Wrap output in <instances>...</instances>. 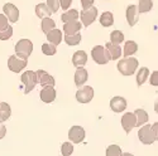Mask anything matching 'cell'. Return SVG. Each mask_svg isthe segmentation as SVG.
I'll return each instance as SVG.
<instances>
[{
  "label": "cell",
  "mask_w": 158,
  "mask_h": 156,
  "mask_svg": "<svg viewBox=\"0 0 158 156\" xmlns=\"http://www.w3.org/2000/svg\"><path fill=\"white\" fill-rule=\"evenodd\" d=\"M116 68L119 69V72L123 76H131V74H134V72L138 68V59L130 58V57H125L124 59L119 60Z\"/></svg>",
  "instance_id": "6da1fadb"
},
{
  "label": "cell",
  "mask_w": 158,
  "mask_h": 156,
  "mask_svg": "<svg viewBox=\"0 0 158 156\" xmlns=\"http://www.w3.org/2000/svg\"><path fill=\"white\" fill-rule=\"evenodd\" d=\"M32 50H33V43L29 39H20L15 44V53H17V57L19 58L28 59L29 56L32 54Z\"/></svg>",
  "instance_id": "7a4b0ae2"
},
{
  "label": "cell",
  "mask_w": 158,
  "mask_h": 156,
  "mask_svg": "<svg viewBox=\"0 0 158 156\" xmlns=\"http://www.w3.org/2000/svg\"><path fill=\"white\" fill-rule=\"evenodd\" d=\"M91 57L95 60V63L98 64H106L109 60H111L109 52L106 50V48L102 45H96L91 50Z\"/></svg>",
  "instance_id": "3957f363"
},
{
  "label": "cell",
  "mask_w": 158,
  "mask_h": 156,
  "mask_svg": "<svg viewBox=\"0 0 158 156\" xmlns=\"http://www.w3.org/2000/svg\"><path fill=\"white\" fill-rule=\"evenodd\" d=\"M20 80H22V83L24 86V93L28 95L32 89H34V87L37 84V74L33 71H25L22 74Z\"/></svg>",
  "instance_id": "277c9868"
},
{
  "label": "cell",
  "mask_w": 158,
  "mask_h": 156,
  "mask_svg": "<svg viewBox=\"0 0 158 156\" xmlns=\"http://www.w3.org/2000/svg\"><path fill=\"white\" fill-rule=\"evenodd\" d=\"M96 17H98V8H95V6H91L89 9H84L80 13L82 25L86 28H89V25H91L96 20Z\"/></svg>",
  "instance_id": "5b68a950"
},
{
  "label": "cell",
  "mask_w": 158,
  "mask_h": 156,
  "mask_svg": "<svg viewBox=\"0 0 158 156\" xmlns=\"http://www.w3.org/2000/svg\"><path fill=\"white\" fill-rule=\"evenodd\" d=\"M8 67H9V69L11 72L19 73L22 69H24L25 67H27V59L19 58L17 56H11L8 59Z\"/></svg>",
  "instance_id": "8992f818"
},
{
  "label": "cell",
  "mask_w": 158,
  "mask_h": 156,
  "mask_svg": "<svg viewBox=\"0 0 158 156\" xmlns=\"http://www.w3.org/2000/svg\"><path fill=\"white\" fill-rule=\"evenodd\" d=\"M138 137H139L140 142L144 144V145H151L156 141L154 136H153V132H152V128H151L149 125H146V126H143V127L139 128Z\"/></svg>",
  "instance_id": "52a82bcc"
},
{
  "label": "cell",
  "mask_w": 158,
  "mask_h": 156,
  "mask_svg": "<svg viewBox=\"0 0 158 156\" xmlns=\"http://www.w3.org/2000/svg\"><path fill=\"white\" fill-rule=\"evenodd\" d=\"M94 97V89L90 86H85L76 92V99L80 103H89Z\"/></svg>",
  "instance_id": "ba28073f"
},
{
  "label": "cell",
  "mask_w": 158,
  "mask_h": 156,
  "mask_svg": "<svg viewBox=\"0 0 158 156\" xmlns=\"http://www.w3.org/2000/svg\"><path fill=\"white\" fill-rule=\"evenodd\" d=\"M3 11H4V14H5V17L8 18L9 21H11V23H17L18 21V19H19V10H18V8L14 4H11V3L4 4Z\"/></svg>",
  "instance_id": "9c48e42d"
},
{
  "label": "cell",
  "mask_w": 158,
  "mask_h": 156,
  "mask_svg": "<svg viewBox=\"0 0 158 156\" xmlns=\"http://www.w3.org/2000/svg\"><path fill=\"white\" fill-rule=\"evenodd\" d=\"M69 138L73 144H80L85 138V130L81 126H72L69 131Z\"/></svg>",
  "instance_id": "30bf717a"
},
{
  "label": "cell",
  "mask_w": 158,
  "mask_h": 156,
  "mask_svg": "<svg viewBox=\"0 0 158 156\" xmlns=\"http://www.w3.org/2000/svg\"><path fill=\"white\" fill-rule=\"evenodd\" d=\"M35 74H37V83H39L42 87H44V86H55V83H56L55 78L52 77L51 74H48L46 71L38 69L35 72Z\"/></svg>",
  "instance_id": "8fae6325"
},
{
  "label": "cell",
  "mask_w": 158,
  "mask_h": 156,
  "mask_svg": "<svg viewBox=\"0 0 158 156\" xmlns=\"http://www.w3.org/2000/svg\"><path fill=\"white\" fill-rule=\"evenodd\" d=\"M135 123H137V119H135V115L134 113L128 112V113H125L122 117V126L125 130L127 134H129L131 130L135 127Z\"/></svg>",
  "instance_id": "7c38bea8"
},
{
  "label": "cell",
  "mask_w": 158,
  "mask_h": 156,
  "mask_svg": "<svg viewBox=\"0 0 158 156\" xmlns=\"http://www.w3.org/2000/svg\"><path fill=\"white\" fill-rule=\"evenodd\" d=\"M39 96L44 103H51L56 99V89L53 88V86H44Z\"/></svg>",
  "instance_id": "4fadbf2b"
},
{
  "label": "cell",
  "mask_w": 158,
  "mask_h": 156,
  "mask_svg": "<svg viewBox=\"0 0 158 156\" xmlns=\"http://www.w3.org/2000/svg\"><path fill=\"white\" fill-rule=\"evenodd\" d=\"M82 28V23H80L78 20H72V21H67V23H64L63 25V32L66 34H76V33H80Z\"/></svg>",
  "instance_id": "5bb4252c"
},
{
  "label": "cell",
  "mask_w": 158,
  "mask_h": 156,
  "mask_svg": "<svg viewBox=\"0 0 158 156\" xmlns=\"http://www.w3.org/2000/svg\"><path fill=\"white\" fill-rule=\"evenodd\" d=\"M110 107L114 112L116 113H119V112H123L125 108H127V101L125 98L123 97H119V96H116L114 98H111L110 101Z\"/></svg>",
  "instance_id": "9a60e30c"
},
{
  "label": "cell",
  "mask_w": 158,
  "mask_h": 156,
  "mask_svg": "<svg viewBox=\"0 0 158 156\" xmlns=\"http://www.w3.org/2000/svg\"><path fill=\"white\" fill-rule=\"evenodd\" d=\"M127 21L129 27H134L138 23V8L137 5H129L127 8Z\"/></svg>",
  "instance_id": "2e32d148"
},
{
  "label": "cell",
  "mask_w": 158,
  "mask_h": 156,
  "mask_svg": "<svg viewBox=\"0 0 158 156\" xmlns=\"http://www.w3.org/2000/svg\"><path fill=\"white\" fill-rule=\"evenodd\" d=\"M87 63V54L84 50H77L76 53L72 56V64L77 68V67H84Z\"/></svg>",
  "instance_id": "e0dca14e"
},
{
  "label": "cell",
  "mask_w": 158,
  "mask_h": 156,
  "mask_svg": "<svg viewBox=\"0 0 158 156\" xmlns=\"http://www.w3.org/2000/svg\"><path fill=\"white\" fill-rule=\"evenodd\" d=\"M105 48H106V50L109 52L111 60L119 59V58L122 57V53H123V52H122L120 45H118V44H113L111 42H108L106 44H105Z\"/></svg>",
  "instance_id": "ac0fdd59"
},
{
  "label": "cell",
  "mask_w": 158,
  "mask_h": 156,
  "mask_svg": "<svg viewBox=\"0 0 158 156\" xmlns=\"http://www.w3.org/2000/svg\"><path fill=\"white\" fill-rule=\"evenodd\" d=\"M87 77H89V73L84 67H77V71L75 73V84L77 87L84 86V83L87 81Z\"/></svg>",
  "instance_id": "d6986e66"
},
{
  "label": "cell",
  "mask_w": 158,
  "mask_h": 156,
  "mask_svg": "<svg viewBox=\"0 0 158 156\" xmlns=\"http://www.w3.org/2000/svg\"><path fill=\"white\" fill-rule=\"evenodd\" d=\"M47 39H48V42L52 43V44H55V45H58L61 42H62V32L60 29H52L47 33Z\"/></svg>",
  "instance_id": "ffe728a7"
},
{
  "label": "cell",
  "mask_w": 158,
  "mask_h": 156,
  "mask_svg": "<svg viewBox=\"0 0 158 156\" xmlns=\"http://www.w3.org/2000/svg\"><path fill=\"white\" fill-rule=\"evenodd\" d=\"M53 13H52L49 10V8L47 6V4H38L35 5V15L39 18V19H42V18H46V17H51Z\"/></svg>",
  "instance_id": "44dd1931"
},
{
  "label": "cell",
  "mask_w": 158,
  "mask_h": 156,
  "mask_svg": "<svg viewBox=\"0 0 158 156\" xmlns=\"http://www.w3.org/2000/svg\"><path fill=\"white\" fill-rule=\"evenodd\" d=\"M100 24L105 28H109L114 24V15L111 11H104L102 14L100 15Z\"/></svg>",
  "instance_id": "7402d4cb"
},
{
  "label": "cell",
  "mask_w": 158,
  "mask_h": 156,
  "mask_svg": "<svg viewBox=\"0 0 158 156\" xmlns=\"http://www.w3.org/2000/svg\"><path fill=\"white\" fill-rule=\"evenodd\" d=\"M123 49H124V50H123L122 54H123L124 57H130V56H133L134 53H137L138 45H137V43L133 42V41H128V42H125V45H124Z\"/></svg>",
  "instance_id": "603a6c76"
},
{
  "label": "cell",
  "mask_w": 158,
  "mask_h": 156,
  "mask_svg": "<svg viewBox=\"0 0 158 156\" xmlns=\"http://www.w3.org/2000/svg\"><path fill=\"white\" fill-rule=\"evenodd\" d=\"M11 115V108L6 102H0V122H4L9 120Z\"/></svg>",
  "instance_id": "cb8c5ba5"
},
{
  "label": "cell",
  "mask_w": 158,
  "mask_h": 156,
  "mask_svg": "<svg viewBox=\"0 0 158 156\" xmlns=\"http://www.w3.org/2000/svg\"><path fill=\"white\" fill-rule=\"evenodd\" d=\"M134 115H135V119H137V123H135L137 127L143 126L144 123L148 121V113L144 111V110H142V108L135 110V111H134Z\"/></svg>",
  "instance_id": "d4e9b609"
},
{
  "label": "cell",
  "mask_w": 158,
  "mask_h": 156,
  "mask_svg": "<svg viewBox=\"0 0 158 156\" xmlns=\"http://www.w3.org/2000/svg\"><path fill=\"white\" fill-rule=\"evenodd\" d=\"M61 19L63 23L72 21V20H78V11L76 9H69V11H64L61 15Z\"/></svg>",
  "instance_id": "484cf974"
},
{
  "label": "cell",
  "mask_w": 158,
  "mask_h": 156,
  "mask_svg": "<svg viewBox=\"0 0 158 156\" xmlns=\"http://www.w3.org/2000/svg\"><path fill=\"white\" fill-rule=\"evenodd\" d=\"M41 27H42L43 33L47 34L49 30L56 28V23H55L53 19H51L49 17H46V18H42V25H41Z\"/></svg>",
  "instance_id": "4316f807"
},
{
  "label": "cell",
  "mask_w": 158,
  "mask_h": 156,
  "mask_svg": "<svg viewBox=\"0 0 158 156\" xmlns=\"http://www.w3.org/2000/svg\"><path fill=\"white\" fill-rule=\"evenodd\" d=\"M64 42H66V44H67V45H71V47L80 44V42H81V34H80V33L71 34V35L66 34V37H64Z\"/></svg>",
  "instance_id": "83f0119b"
},
{
  "label": "cell",
  "mask_w": 158,
  "mask_h": 156,
  "mask_svg": "<svg viewBox=\"0 0 158 156\" xmlns=\"http://www.w3.org/2000/svg\"><path fill=\"white\" fill-rule=\"evenodd\" d=\"M149 77V69L147 67H142L137 74V84L138 86H142L144 82H146L148 80Z\"/></svg>",
  "instance_id": "f1b7e54d"
},
{
  "label": "cell",
  "mask_w": 158,
  "mask_h": 156,
  "mask_svg": "<svg viewBox=\"0 0 158 156\" xmlns=\"http://www.w3.org/2000/svg\"><path fill=\"white\" fill-rule=\"evenodd\" d=\"M137 8L138 13H148L153 8V2L152 0H139V5Z\"/></svg>",
  "instance_id": "f546056e"
},
{
  "label": "cell",
  "mask_w": 158,
  "mask_h": 156,
  "mask_svg": "<svg viewBox=\"0 0 158 156\" xmlns=\"http://www.w3.org/2000/svg\"><path fill=\"white\" fill-rule=\"evenodd\" d=\"M110 42H111L113 44L120 45V43L124 42V34H123V32H120V30H114V32H111V34H110Z\"/></svg>",
  "instance_id": "4dcf8cb0"
},
{
  "label": "cell",
  "mask_w": 158,
  "mask_h": 156,
  "mask_svg": "<svg viewBox=\"0 0 158 156\" xmlns=\"http://www.w3.org/2000/svg\"><path fill=\"white\" fill-rule=\"evenodd\" d=\"M42 52H43V54H46V56H55L57 49H56L55 44H52V43L48 42V43H44L42 45Z\"/></svg>",
  "instance_id": "1f68e13d"
},
{
  "label": "cell",
  "mask_w": 158,
  "mask_h": 156,
  "mask_svg": "<svg viewBox=\"0 0 158 156\" xmlns=\"http://www.w3.org/2000/svg\"><path fill=\"white\" fill-rule=\"evenodd\" d=\"M13 35V28L10 25H6L5 28L0 29V41H8Z\"/></svg>",
  "instance_id": "d6a6232c"
},
{
  "label": "cell",
  "mask_w": 158,
  "mask_h": 156,
  "mask_svg": "<svg viewBox=\"0 0 158 156\" xmlns=\"http://www.w3.org/2000/svg\"><path fill=\"white\" fill-rule=\"evenodd\" d=\"M122 155V149L118 145H110L106 149V156H120Z\"/></svg>",
  "instance_id": "836d02e7"
},
{
  "label": "cell",
  "mask_w": 158,
  "mask_h": 156,
  "mask_svg": "<svg viewBox=\"0 0 158 156\" xmlns=\"http://www.w3.org/2000/svg\"><path fill=\"white\" fill-rule=\"evenodd\" d=\"M72 152H73V146H72V144H70V142H64V144H62L61 154H62L63 156H70Z\"/></svg>",
  "instance_id": "e575fe53"
},
{
  "label": "cell",
  "mask_w": 158,
  "mask_h": 156,
  "mask_svg": "<svg viewBox=\"0 0 158 156\" xmlns=\"http://www.w3.org/2000/svg\"><path fill=\"white\" fill-rule=\"evenodd\" d=\"M47 6L52 13H57L60 9V0H47Z\"/></svg>",
  "instance_id": "d590c367"
},
{
  "label": "cell",
  "mask_w": 158,
  "mask_h": 156,
  "mask_svg": "<svg viewBox=\"0 0 158 156\" xmlns=\"http://www.w3.org/2000/svg\"><path fill=\"white\" fill-rule=\"evenodd\" d=\"M149 82H151L152 86H158V71H154V72L151 74Z\"/></svg>",
  "instance_id": "8d00e7d4"
},
{
  "label": "cell",
  "mask_w": 158,
  "mask_h": 156,
  "mask_svg": "<svg viewBox=\"0 0 158 156\" xmlns=\"http://www.w3.org/2000/svg\"><path fill=\"white\" fill-rule=\"evenodd\" d=\"M71 4H72V0H60V8H62L63 10H69Z\"/></svg>",
  "instance_id": "74e56055"
},
{
  "label": "cell",
  "mask_w": 158,
  "mask_h": 156,
  "mask_svg": "<svg viewBox=\"0 0 158 156\" xmlns=\"http://www.w3.org/2000/svg\"><path fill=\"white\" fill-rule=\"evenodd\" d=\"M94 2L95 0H81V5H82V9H89L94 5Z\"/></svg>",
  "instance_id": "f35d334b"
},
{
  "label": "cell",
  "mask_w": 158,
  "mask_h": 156,
  "mask_svg": "<svg viewBox=\"0 0 158 156\" xmlns=\"http://www.w3.org/2000/svg\"><path fill=\"white\" fill-rule=\"evenodd\" d=\"M8 25V18L5 17V14H0V29L5 28Z\"/></svg>",
  "instance_id": "ab89813d"
},
{
  "label": "cell",
  "mask_w": 158,
  "mask_h": 156,
  "mask_svg": "<svg viewBox=\"0 0 158 156\" xmlns=\"http://www.w3.org/2000/svg\"><path fill=\"white\" fill-rule=\"evenodd\" d=\"M151 128H152V132H153L154 140H156V141H158V122L153 123V125L151 126Z\"/></svg>",
  "instance_id": "60d3db41"
},
{
  "label": "cell",
  "mask_w": 158,
  "mask_h": 156,
  "mask_svg": "<svg viewBox=\"0 0 158 156\" xmlns=\"http://www.w3.org/2000/svg\"><path fill=\"white\" fill-rule=\"evenodd\" d=\"M5 135H6V127L4 126V123H3V122H0V140L4 138V137H5Z\"/></svg>",
  "instance_id": "b9f144b4"
},
{
  "label": "cell",
  "mask_w": 158,
  "mask_h": 156,
  "mask_svg": "<svg viewBox=\"0 0 158 156\" xmlns=\"http://www.w3.org/2000/svg\"><path fill=\"white\" fill-rule=\"evenodd\" d=\"M154 111L158 113V99L156 101V103H154Z\"/></svg>",
  "instance_id": "7bdbcfd3"
},
{
  "label": "cell",
  "mask_w": 158,
  "mask_h": 156,
  "mask_svg": "<svg viewBox=\"0 0 158 156\" xmlns=\"http://www.w3.org/2000/svg\"><path fill=\"white\" fill-rule=\"evenodd\" d=\"M120 156H133V155H131V154H128V152H127V154H123V152H122Z\"/></svg>",
  "instance_id": "ee69618b"
}]
</instances>
